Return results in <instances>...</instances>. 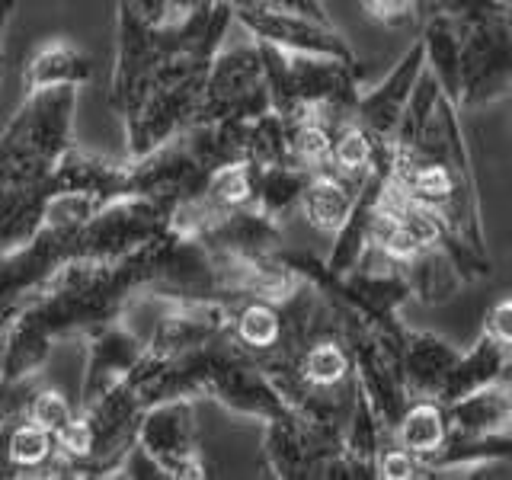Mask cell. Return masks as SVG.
Wrapping results in <instances>:
<instances>
[{
	"label": "cell",
	"instance_id": "1",
	"mask_svg": "<svg viewBox=\"0 0 512 480\" xmlns=\"http://www.w3.org/2000/svg\"><path fill=\"white\" fill-rule=\"evenodd\" d=\"M391 180L410 202L442 224V244L455 256L461 276H490V253L480 224L477 183L461 132V109L448 100L426 68L400 116L391 148Z\"/></svg>",
	"mask_w": 512,
	"mask_h": 480
},
{
	"label": "cell",
	"instance_id": "2",
	"mask_svg": "<svg viewBox=\"0 0 512 480\" xmlns=\"http://www.w3.org/2000/svg\"><path fill=\"white\" fill-rule=\"evenodd\" d=\"M77 87L23 96L0 132V250H13L39 231L48 180L74 144Z\"/></svg>",
	"mask_w": 512,
	"mask_h": 480
},
{
	"label": "cell",
	"instance_id": "3",
	"mask_svg": "<svg viewBox=\"0 0 512 480\" xmlns=\"http://www.w3.org/2000/svg\"><path fill=\"white\" fill-rule=\"evenodd\" d=\"M272 112L292 116L298 109H314L343 122L352 119L359 103V64H346L327 55L282 52L276 45L260 42Z\"/></svg>",
	"mask_w": 512,
	"mask_h": 480
},
{
	"label": "cell",
	"instance_id": "4",
	"mask_svg": "<svg viewBox=\"0 0 512 480\" xmlns=\"http://www.w3.org/2000/svg\"><path fill=\"white\" fill-rule=\"evenodd\" d=\"M263 112H272L269 100V80L266 64L256 39L244 42H224L212 64H208L199 109L192 122H215V119H234V122H253Z\"/></svg>",
	"mask_w": 512,
	"mask_h": 480
},
{
	"label": "cell",
	"instance_id": "5",
	"mask_svg": "<svg viewBox=\"0 0 512 480\" xmlns=\"http://www.w3.org/2000/svg\"><path fill=\"white\" fill-rule=\"evenodd\" d=\"M461 93L458 109L493 106L512 93V26L509 10H493L458 23Z\"/></svg>",
	"mask_w": 512,
	"mask_h": 480
},
{
	"label": "cell",
	"instance_id": "6",
	"mask_svg": "<svg viewBox=\"0 0 512 480\" xmlns=\"http://www.w3.org/2000/svg\"><path fill=\"white\" fill-rule=\"evenodd\" d=\"M167 228L164 208L141 196H119L103 202L71 240V260L116 263Z\"/></svg>",
	"mask_w": 512,
	"mask_h": 480
},
{
	"label": "cell",
	"instance_id": "7",
	"mask_svg": "<svg viewBox=\"0 0 512 480\" xmlns=\"http://www.w3.org/2000/svg\"><path fill=\"white\" fill-rule=\"evenodd\" d=\"M112 4H116V61L109 77V106L125 122L154 90L160 45L157 26L144 20L132 0H112Z\"/></svg>",
	"mask_w": 512,
	"mask_h": 480
},
{
	"label": "cell",
	"instance_id": "8",
	"mask_svg": "<svg viewBox=\"0 0 512 480\" xmlns=\"http://www.w3.org/2000/svg\"><path fill=\"white\" fill-rule=\"evenodd\" d=\"M205 394L228 410L263 423L285 410L266 372L256 365V359H250L244 349H237L228 340V330L205 349Z\"/></svg>",
	"mask_w": 512,
	"mask_h": 480
},
{
	"label": "cell",
	"instance_id": "9",
	"mask_svg": "<svg viewBox=\"0 0 512 480\" xmlns=\"http://www.w3.org/2000/svg\"><path fill=\"white\" fill-rule=\"evenodd\" d=\"M138 445L173 480H202L208 474L199 448L196 410H192L189 397L144 407L138 423Z\"/></svg>",
	"mask_w": 512,
	"mask_h": 480
},
{
	"label": "cell",
	"instance_id": "10",
	"mask_svg": "<svg viewBox=\"0 0 512 480\" xmlns=\"http://www.w3.org/2000/svg\"><path fill=\"white\" fill-rule=\"evenodd\" d=\"M205 180L208 170L192 157L180 135L164 141L144 157L128 160V196L154 202L157 208H164V215L173 205L199 196Z\"/></svg>",
	"mask_w": 512,
	"mask_h": 480
},
{
	"label": "cell",
	"instance_id": "11",
	"mask_svg": "<svg viewBox=\"0 0 512 480\" xmlns=\"http://www.w3.org/2000/svg\"><path fill=\"white\" fill-rule=\"evenodd\" d=\"M340 439L324 436L308 426L298 413L282 410L279 416L266 420L263 432V468L272 477L298 480V477H320V468L333 452H340Z\"/></svg>",
	"mask_w": 512,
	"mask_h": 480
},
{
	"label": "cell",
	"instance_id": "12",
	"mask_svg": "<svg viewBox=\"0 0 512 480\" xmlns=\"http://www.w3.org/2000/svg\"><path fill=\"white\" fill-rule=\"evenodd\" d=\"M80 340H84L87 349V368H84V381H80L77 410L90 407L96 397H103L109 388L125 381L144 356V336L128 327L125 317L106 320V324L84 330Z\"/></svg>",
	"mask_w": 512,
	"mask_h": 480
},
{
	"label": "cell",
	"instance_id": "13",
	"mask_svg": "<svg viewBox=\"0 0 512 480\" xmlns=\"http://www.w3.org/2000/svg\"><path fill=\"white\" fill-rule=\"evenodd\" d=\"M234 23L244 26L250 39L276 45L282 52L327 55V58H340L346 64H359L352 45L343 39V32L336 26L311 23V20H301V16H288V13L263 10V7L234 10Z\"/></svg>",
	"mask_w": 512,
	"mask_h": 480
},
{
	"label": "cell",
	"instance_id": "14",
	"mask_svg": "<svg viewBox=\"0 0 512 480\" xmlns=\"http://www.w3.org/2000/svg\"><path fill=\"white\" fill-rule=\"evenodd\" d=\"M426 68L423 61V45L416 39L394 68L388 71V77L381 80L378 87L359 93V103H356V112H352V119H356L368 138H372L378 148H394V135H397V125H400V116H404L407 109V100L416 87V80H420Z\"/></svg>",
	"mask_w": 512,
	"mask_h": 480
},
{
	"label": "cell",
	"instance_id": "15",
	"mask_svg": "<svg viewBox=\"0 0 512 480\" xmlns=\"http://www.w3.org/2000/svg\"><path fill=\"white\" fill-rule=\"evenodd\" d=\"M228 320L231 308L224 301H170V311L144 336V352L157 359H170L202 349L228 330Z\"/></svg>",
	"mask_w": 512,
	"mask_h": 480
},
{
	"label": "cell",
	"instance_id": "16",
	"mask_svg": "<svg viewBox=\"0 0 512 480\" xmlns=\"http://www.w3.org/2000/svg\"><path fill=\"white\" fill-rule=\"evenodd\" d=\"M196 240L215 256H266L282 247V221L263 215L256 205H240L215 215Z\"/></svg>",
	"mask_w": 512,
	"mask_h": 480
},
{
	"label": "cell",
	"instance_id": "17",
	"mask_svg": "<svg viewBox=\"0 0 512 480\" xmlns=\"http://www.w3.org/2000/svg\"><path fill=\"white\" fill-rule=\"evenodd\" d=\"M48 192H84L100 202L128 196V157H103L71 144L48 180Z\"/></svg>",
	"mask_w": 512,
	"mask_h": 480
},
{
	"label": "cell",
	"instance_id": "18",
	"mask_svg": "<svg viewBox=\"0 0 512 480\" xmlns=\"http://www.w3.org/2000/svg\"><path fill=\"white\" fill-rule=\"evenodd\" d=\"M458 346L432 330H404L400 346V381L407 397H436L458 359Z\"/></svg>",
	"mask_w": 512,
	"mask_h": 480
},
{
	"label": "cell",
	"instance_id": "19",
	"mask_svg": "<svg viewBox=\"0 0 512 480\" xmlns=\"http://www.w3.org/2000/svg\"><path fill=\"white\" fill-rule=\"evenodd\" d=\"M93 77V61L90 55L71 42L68 36H52L42 45L32 48L23 68V96L42 93V90H58V87H84Z\"/></svg>",
	"mask_w": 512,
	"mask_h": 480
},
{
	"label": "cell",
	"instance_id": "20",
	"mask_svg": "<svg viewBox=\"0 0 512 480\" xmlns=\"http://www.w3.org/2000/svg\"><path fill=\"white\" fill-rule=\"evenodd\" d=\"M452 436H512V384L500 378L445 404Z\"/></svg>",
	"mask_w": 512,
	"mask_h": 480
},
{
	"label": "cell",
	"instance_id": "21",
	"mask_svg": "<svg viewBox=\"0 0 512 480\" xmlns=\"http://www.w3.org/2000/svg\"><path fill=\"white\" fill-rule=\"evenodd\" d=\"M400 266H404L410 301H420L426 308H442V304L455 301L461 295V288L468 285V279L461 276V269L455 263V256L448 253L442 240L410 253L407 260H400Z\"/></svg>",
	"mask_w": 512,
	"mask_h": 480
},
{
	"label": "cell",
	"instance_id": "22",
	"mask_svg": "<svg viewBox=\"0 0 512 480\" xmlns=\"http://www.w3.org/2000/svg\"><path fill=\"white\" fill-rule=\"evenodd\" d=\"M362 176H343L330 167L314 170L308 186L301 192L298 212L301 218L311 224L317 234H336L343 228V221L349 218V208L356 202Z\"/></svg>",
	"mask_w": 512,
	"mask_h": 480
},
{
	"label": "cell",
	"instance_id": "23",
	"mask_svg": "<svg viewBox=\"0 0 512 480\" xmlns=\"http://www.w3.org/2000/svg\"><path fill=\"white\" fill-rule=\"evenodd\" d=\"M509 362H512V343H500L480 330L474 346L468 352H458L452 372H448L439 391V400L442 404H452V400L484 388V384L509 378Z\"/></svg>",
	"mask_w": 512,
	"mask_h": 480
},
{
	"label": "cell",
	"instance_id": "24",
	"mask_svg": "<svg viewBox=\"0 0 512 480\" xmlns=\"http://www.w3.org/2000/svg\"><path fill=\"white\" fill-rule=\"evenodd\" d=\"M228 340L244 349L250 359H266L279 349L282 343V314L279 301H263V298H247L231 304V320H228Z\"/></svg>",
	"mask_w": 512,
	"mask_h": 480
},
{
	"label": "cell",
	"instance_id": "25",
	"mask_svg": "<svg viewBox=\"0 0 512 480\" xmlns=\"http://www.w3.org/2000/svg\"><path fill=\"white\" fill-rule=\"evenodd\" d=\"M391 439L426 464V458L436 455L448 439L445 404L436 397H407V404L391 429Z\"/></svg>",
	"mask_w": 512,
	"mask_h": 480
},
{
	"label": "cell",
	"instance_id": "26",
	"mask_svg": "<svg viewBox=\"0 0 512 480\" xmlns=\"http://www.w3.org/2000/svg\"><path fill=\"white\" fill-rule=\"evenodd\" d=\"M420 45H423V61L426 71L436 77L442 93L458 106L461 93V36L458 23L445 20V16H429L420 23Z\"/></svg>",
	"mask_w": 512,
	"mask_h": 480
},
{
	"label": "cell",
	"instance_id": "27",
	"mask_svg": "<svg viewBox=\"0 0 512 480\" xmlns=\"http://www.w3.org/2000/svg\"><path fill=\"white\" fill-rule=\"evenodd\" d=\"M180 138L208 173L237 164V160H247V122H234V119L192 122Z\"/></svg>",
	"mask_w": 512,
	"mask_h": 480
},
{
	"label": "cell",
	"instance_id": "28",
	"mask_svg": "<svg viewBox=\"0 0 512 480\" xmlns=\"http://www.w3.org/2000/svg\"><path fill=\"white\" fill-rule=\"evenodd\" d=\"M308 180H311V170L295 164L292 157L279 160V164H269V167H256L253 205L260 208L263 215L285 224L288 215L298 212L301 192L308 186Z\"/></svg>",
	"mask_w": 512,
	"mask_h": 480
},
{
	"label": "cell",
	"instance_id": "29",
	"mask_svg": "<svg viewBox=\"0 0 512 480\" xmlns=\"http://www.w3.org/2000/svg\"><path fill=\"white\" fill-rule=\"evenodd\" d=\"M253 186H256V167L250 160H237V164L208 173L199 196L215 215H221L240 205H253Z\"/></svg>",
	"mask_w": 512,
	"mask_h": 480
},
{
	"label": "cell",
	"instance_id": "30",
	"mask_svg": "<svg viewBox=\"0 0 512 480\" xmlns=\"http://www.w3.org/2000/svg\"><path fill=\"white\" fill-rule=\"evenodd\" d=\"M384 148L368 138L365 128L356 122V119H346L333 128V141H330V160L327 167L343 173V176H365L372 170L375 157L381 154Z\"/></svg>",
	"mask_w": 512,
	"mask_h": 480
},
{
	"label": "cell",
	"instance_id": "31",
	"mask_svg": "<svg viewBox=\"0 0 512 480\" xmlns=\"http://www.w3.org/2000/svg\"><path fill=\"white\" fill-rule=\"evenodd\" d=\"M247 160L253 167H269L288 160L285 119L279 112H263V116L247 122Z\"/></svg>",
	"mask_w": 512,
	"mask_h": 480
},
{
	"label": "cell",
	"instance_id": "32",
	"mask_svg": "<svg viewBox=\"0 0 512 480\" xmlns=\"http://www.w3.org/2000/svg\"><path fill=\"white\" fill-rule=\"evenodd\" d=\"M74 413H77L74 400H68L55 388H42V384L32 388V394L26 400V410H23L26 420H32L36 426L48 429L52 436H58V432L74 420Z\"/></svg>",
	"mask_w": 512,
	"mask_h": 480
},
{
	"label": "cell",
	"instance_id": "33",
	"mask_svg": "<svg viewBox=\"0 0 512 480\" xmlns=\"http://www.w3.org/2000/svg\"><path fill=\"white\" fill-rule=\"evenodd\" d=\"M375 477H384V480H416V477H429V471H426V464L416 458L413 452H407L404 445H397L388 436V439H384V445L378 448Z\"/></svg>",
	"mask_w": 512,
	"mask_h": 480
},
{
	"label": "cell",
	"instance_id": "34",
	"mask_svg": "<svg viewBox=\"0 0 512 480\" xmlns=\"http://www.w3.org/2000/svg\"><path fill=\"white\" fill-rule=\"evenodd\" d=\"M362 7L384 29L404 32V29L420 26V10H416L413 0H362Z\"/></svg>",
	"mask_w": 512,
	"mask_h": 480
},
{
	"label": "cell",
	"instance_id": "35",
	"mask_svg": "<svg viewBox=\"0 0 512 480\" xmlns=\"http://www.w3.org/2000/svg\"><path fill=\"white\" fill-rule=\"evenodd\" d=\"M112 477H132V480H167V474L160 471V464L144 452V448L138 445V439H135V445L128 448V452L122 455V461H119V468L112 471Z\"/></svg>",
	"mask_w": 512,
	"mask_h": 480
},
{
	"label": "cell",
	"instance_id": "36",
	"mask_svg": "<svg viewBox=\"0 0 512 480\" xmlns=\"http://www.w3.org/2000/svg\"><path fill=\"white\" fill-rule=\"evenodd\" d=\"M256 7L276 10V13H288V16H301V20H311V23L336 26L330 10L324 7V0H260Z\"/></svg>",
	"mask_w": 512,
	"mask_h": 480
},
{
	"label": "cell",
	"instance_id": "37",
	"mask_svg": "<svg viewBox=\"0 0 512 480\" xmlns=\"http://www.w3.org/2000/svg\"><path fill=\"white\" fill-rule=\"evenodd\" d=\"M484 333L493 336V340H500V343H512V301H509V295H500L493 301V308L487 311V320H484Z\"/></svg>",
	"mask_w": 512,
	"mask_h": 480
},
{
	"label": "cell",
	"instance_id": "38",
	"mask_svg": "<svg viewBox=\"0 0 512 480\" xmlns=\"http://www.w3.org/2000/svg\"><path fill=\"white\" fill-rule=\"evenodd\" d=\"M13 10H16V0H0V61H4V36L13 20Z\"/></svg>",
	"mask_w": 512,
	"mask_h": 480
},
{
	"label": "cell",
	"instance_id": "39",
	"mask_svg": "<svg viewBox=\"0 0 512 480\" xmlns=\"http://www.w3.org/2000/svg\"><path fill=\"white\" fill-rule=\"evenodd\" d=\"M199 4L202 0H167V20H180V16H186L192 7H199Z\"/></svg>",
	"mask_w": 512,
	"mask_h": 480
},
{
	"label": "cell",
	"instance_id": "40",
	"mask_svg": "<svg viewBox=\"0 0 512 480\" xmlns=\"http://www.w3.org/2000/svg\"><path fill=\"white\" fill-rule=\"evenodd\" d=\"M224 4H228L231 10H250V7L260 4V0H224Z\"/></svg>",
	"mask_w": 512,
	"mask_h": 480
},
{
	"label": "cell",
	"instance_id": "41",
	"mask_svg": "<svg viewBox=\"0 0 512 480\" xmlns=\"http://www.w3.org/2000/svg\"><path fill=\"white\" fill-rule=\"evenodd\" d=\"M0 68H4V61H0Z\"/></svg>",
	"mask_w": 512,
	"mask_h": 480
}]
</instances>
